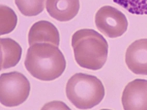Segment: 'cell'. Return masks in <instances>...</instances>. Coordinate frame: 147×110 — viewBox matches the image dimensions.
<instances>
[{"mask_svg":"<svg viewBox=\"0 0 147 110\" xmlns=\"http://www.w3.org/2000/svg\"><path fill=\"white\" fill-rule=\"evenodd\" d=\"M122 103L125 110H147V80L136 79L124 89Z\"/></svg>","mask_w":147,"mask_h":110,"instance_id":"6","label":"cell"},{"mask_svg":"<svg viewBox=\"0 0 147 110\" xmlns=\"http://www.w3.org/2000/svg\"><path fill=\"white\" fill-rule=\"evenodd\" d=\"M24 65L34 78L50 81L62 74L65 69L66 61L57 46L49 43H37L28 49Z\"/></svg>","mask_w":147,"mask_h":110,"instance_id":"1","label":"cell"},{"mask_svg":"<svg viewBox=\"0 0 147 110\" xmlns=\"http://www.w3.org/2000/svg\"><path fill=\"white\" fill-rule=\"evenodd\" d=\"M129 13L137 15H147V0H113Z\"/></svg>","mask_w":147,"mask_h":110,"instance_id":"13","label":"cell"},{"mask_svg":"<svg viewBox=\"0 0 147 110\" xmlns=\"http://www.w3.org/2000/svg\"><path fill=\"white\" fill-rule=\"evenodd\" d=\"M30 46L37 43H49L59 47L60 35L58 29L50 22H37L30 30L28 35Z\"/></svg>","mask_w":147,"mask_h":110,"instance_id":"8","label":"cell"},{"mask_svg":"<svg viewBox=\"0 0 147 110\" xmlns=\"http://www.w3.org/2000/svg\"><path fill=\"white\" fill-rule=\"evenodd\" d=\"M66 95L77 108L86 110L91 109L102 101L105 96V88L96 76L76 73L66 84Z\"/></svg>","mask_w":147,"mask_h":110,"instance_id":"3","label":"cell"},{"mask_svg":"<svg viewBox=\"0 0 147 110\" xmlns=\"http://www.w3.org/2000/svg\"><path fill=\"white\" fill-rule=\"evenodd\" d=\"M79 8V0H47L46 2V9L49 15L61 22L73 19Z\"/></svg>","mask_w":147,"mask_h":110,"instance_id":"9","label":"cell"},{"mask_svg":"<svg viewBox=\"0 0 147 110\" xmlns=\"http://www.w3.org/2000/svg\"><path fill=\"white\" fill-rule=\"evenodd\" d=\"M125 63L132 72L147 75V39H140L133 42L127 48Z\"/></svg>","mask_w":147,"mask_h":110,"instance_id":"7","label":"cell"},{"mask_svg":"<svg viewBox=\"0 0 147 110\" xmlns=\"http://www.w3.org/2000/svg\"><path fill=\"white\" fill-rule=\"evenodd\" d=\"M1 70L13 67L20 60L22 48L18 43L12 39L1 38Z\"/></svg>","mask_w":147,"mask_h":110,"instance_id":"10","label":"cell"},{"mask_svg":"<svg viewBox=\"0 0 147 110\" xmlns=\"http://www.w3.org/2000/svg\"><path fill=\"white\" fill-rule=\"evenodd\" d=\"M74 56L82 68L97 70L102 68L107 58L108 45L101 34L92 29H82L71 39Z\"/></svg>","mask_w":147,"mask_h":110,"instance_id":"2","label":"cell"},{"mask_svg":"<svg viewBox=\"0 0 147 110\" xmlns=\"http://www.w3.org/2000/svg\"><path fill=\"white\" fill-rule=\"evenodd\" d=\"M1 35L8 34L13 31L17 23V17L11 8L5 5H1L0 8Z\"/></svg>","mask_w":147,"mask_h":110,"instance_id":"12","label":"cell"},{"mask_svg":"<svg viewBox=\"0 0 147 110\" xmlns=\"http://www.w3.org/2000/svg\"><path fill=\"white\" fill-rule=\"evenodd\" d=\"M55 107H59V109H61L62 107L63 109H69L66 105H65L64 103L62 102H58V101H53L50 102L48 104H46L43 107L42 109H55Z\"/></svg>","mask_w":147,"mask_h":110,"instance_id":"14","label":"cell"},{"mask_svg":"<svg viewBox=\"0 0 147 110\" xmlns=\"http://www.w3.org/2000/svg\"><path fill=\"white\" fill-rule=\"evenodd\" d=\"M22 14L27 17L38 15L44 11L45 0H15Z\"/></svg>","mask_w":147,"mask_h":110,"instance_id":"11","label":"cell"},{"mask_svg":"<svg viewBox=\"0 0 147 110\" xmlns=\"http://www.w3.org/2000/svg\"><path fill=\"white\" fill-rule=\"evenodd\" d=\"M31 87L29 80L17 71L1 74L0 76V101L7 107L23 103L29 97Z\"/></svg>","mask_w":147,"mask_h":110,"instance_id":"4","label":"cell"},{"mask_svg":"<svg viewBox=\"0 0 147 110\" xmlns=\"http://www.w3.org/2000/svg\"><path fill=\"white\" fill-rule=\"evenodd\" d=\"M95 23L97 29L111 38L121 36L126 31L128 22L125 16L118 9L104 6L95 15Z\"/></svg>","mask_w":147,"mask_h":110,"instance_id":"5","label":"cell"}]
</instances>
